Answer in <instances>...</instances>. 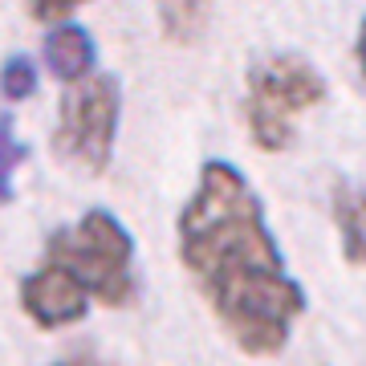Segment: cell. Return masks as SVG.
<instances>
[{"mask_svg": "<svg viewBox=\"0 0 366 366\" xmlns=\"http://www.w3.org/2000/svg\"><path fill=\"white\" fill-rule=\"evenodd\" d=\"M53 366H90L86 358H61V362H53Z\"/></svg>", "mask_w": 366, "mask_h": 366, "instance_id": "cell-13", "label": "cell"}, {"mask_svg": "<svg viewBox=\"0 0 366 366\" xmlns=\"http://www.w3.org/2000/svg\"><path fill=\"white\" fill-rule=\"evenodd\" d=\"M322 102H326V78L301 53L261 57L244 78V122L264 155L293 147L297 118Z\"/></svg>", "mask_w": 366, "mask_h": 366, "instance_id": "cell-3", "label": "cell"}, {"mask_svg": "<svg viewBox=\"0 0 366 366\" xmlns=\"http://www.w3.org/2000/svg\"><path fill=\"white\" fill-rule=\"evenodd\" d=\"M118 122H122V81L114 74H90L74 81L57 106L53 155L86 175H102L114 163Z\"/></svg>", "mask_w": 366, "mask_h": 366, "instance_id": "cell-4", "label": "cell"}, {"mask_svg": "<svg viewBox=\"0 0 366 366\" xmlns=\"http://www.w3.org/2000/svg\"><path fill=\"white\" fill-rule=\"evenodd\" d=\"M81 4H90V0H29V16L41 25H57V21H69Z\"/></svg>", "mask_w": 366, "mask_h": 366, "instance_id": "cell-11", "label": "cell"}, {"mask_svg": "<svg viewBox=\"0 0 366 366\" xmlns=\"http://www.w3.org/2000/svg\"><path fill=\"white\" fill-rule=\"evenodd\" d=\"M175 249L236 350L252 358L285 350L310 297L289 273L261 196L236 163L208 159L199 167L196 192L175 220Z\"/></svg>", "mask_w": 366, "mask_h": 366, "instance_id": "cell-1", "label": "cell"}, {"mask_svg": "<svg viewBox=\"0 0 366 366\" xmlns=\"http://www.w3.org/2000/svg\"><path fill=\"white\" fill-rule=\"evenodd\" d=\"M21 297V310L25 317L33 322L37 330H66V326H78L81 317L90 314V293L57 264L41 261L37 273H29L16 289Z\"/></svg>", "mask_w": 366, "mask_h": 366, "instance_id": "cell-5", "label": "cell"}, {"mask_svg": "<svg viewBox=\"0 0 366 366\" xmlns=\"http://www.w3.org/2000/svg\"><path fill=\"white\" fill-rule=\"evenodd\" d=\"M155 9L171 45H196L212 25V0H155Z\"/></svg>", "mask_w": 366, "mask_h": 366, "instance_id": "cell-8", "label": "cell"}, {"mask_svg": "<svg viewBox=\"0 0 366 366\" xmlns=\"http://www.w3.org/2000/svg\"><path fill=\"white\" fill-rule=\"evenodd\" d=\"M41 57H45V69H49L53 78L74 86V81H81V78L94 74L98 49H94L90 29H81L78 21H57V25L49 29V37H45Z\"/></svg>", "mask_w": 366, "mask_h": 366, "instance_id": "cell-6", "label": "cell"}, {"mask_svg": "<svg viewBox=\"0 0 366 366\" xmlns=\"http://www.w3.org/2000/svg\"><path fill=\"white\" fill-rule=\"evenodd\" d=\"M0 94L9 102H25L37 94V61L25 57V53H13L0 61Z\"/></svg>", "mask_w": 366, "mask_h": 366, "instance_id": "cell-10", "label": "cell"}, {"mask_svg": "<svg viewBox=\"0 0 366 366\" xmlns=\"http://www.w3.org/2000/svg\"><path fill=\"white\" fill-rule=\"evenodd\" d=\"M29 159V147L16 139V118L0 114V204H13V175Z\"/></svg>", "mask_w": 366, "mask_h": 366, "instance_id": "cell-9", "label": "cell"}, {"mask_svg": "<svg viewBox=\"0 0 366 366\" xmlns=\"http://www.w3.org/2000/svg\"><path fill=\"white\" fill-rule=\"evenodd\" d=\"M330 216L338 228L342 261L366 269V187L354 179H338L330 192Z\"/></svg>", "mask_w": 366, "mask_h": 366, "instance_id": "cell-7", "label": "cell"}, {"mask_svg": "<svg viewBox=\"0 0 366 366\" xmlns=\"http://www.w3.org/2000/svg\"><path fill=\"white\" fill-rule=\"evenodd\" d=\"M45 261L66 269L90 293V301H98L106 310H122L139 293L134 236L106 208H90L74 224L57 228L45 244Z\"/></svg>", "mask_w": 366, "mask_h": 366, "instance_id": "cell-2", "label": "cell"}, {"mask_svg": "<svg viewBox=\"0 0 366 366\" xmlns=\"http://www.w3.org/2000/svg\"><path fill=\"white\" fill-rule=\"evenodd\" d=\"M354 57H358V74L366 81V16H362V25H358V37H354Z\"/></svg>", "mask_w": 366, "mask_h": 366, "instance_id": "cell-12", "label": "cell"}]
</instances>
